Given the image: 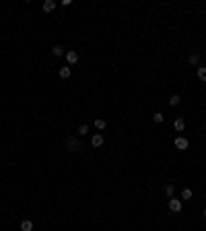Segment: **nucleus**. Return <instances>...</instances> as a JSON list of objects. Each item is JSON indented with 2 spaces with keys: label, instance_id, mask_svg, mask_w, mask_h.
<instances>
[{
  "label": "nucleus",
  "instance_id": "obj_1",
  "mask_svg": "<svg viewBox=\"0 0 206 231\" xmlns=\"http://www.w3.org/2000/svg\"><path fill=\"white\" fill-rule=\"evenodd\" d=\"M66 147L70 149V151H79L80 147H83V144H80V140L79 138H74V136H70L68 140H66Z\"/></svg>",
  "mask_w": 206,
  "mask_h": 231
},
{
  "label": "nucleus",
  "instance_id": "obj_2",
  "mask_svg": "<svg viewBox=\"0 0 206 231\" xmlns=\"http://www.w3.org/2000/svg\"><path fill=\"white\" fill-rule=\"evenodd\" d=\"M64 56H66V62H68V66H72V64L79 62V54H76L74 50H68V52H66Z\"/></svg>",
  "mask_w": 206,
  "mask_h": 231
},
{
  "label": "nucleus",
  "instance_id": "obj_3",
  "mask_svg": "<svg viewBox=\"0 0 206 231\" xmlns=\"http://www.w3.org/2000/svg\"><path fill=\"white\" fill-rule=\"evenodd\" d=\"M188 147H190V143H188L186 136H177V138H175V149H179V151H186Z\"/></svg>",
  "mask_w": 206,
  "mask_h": 231
},
{
  "label": "nucleus",
  "instance_id": "obj_4",
  "mask_svg": "<svg viewBox=\"0 0 206 231\" xmlns=\"http://www.w3.org/2000/svg\"><path fill=\"white\" fill-rule=\"evenodd\" d=\"M169 211H171V213H179V211H182V200L169 198Z\"/></svg>",
  "mask_w": 206,
  "mask_h": 231
},
{
  "label": "nucleus",
  "instance_id": "obj_5",
  "mask_svg": "<svg viewBox=\"0 0 206 231\" xmlns=\"http://www.w3.org/2000/svg\"><path fill=\"white\" fill-rule=\"evenodd\" d=\"M91 144H93V147H103V134H93Z\"/></svg>",
  "mask_w": 206,
  "mask_h": 231
},
{
  "label": "nucleus",
  "instance_id": "obj_6",
  "mask_svg": "<svg viewBox=\"0 0 206 231\" xmlns=\"http://www.w3.org/2000/svg\"><path fill=\"white\" fill-rule=\"evenodd\" d=\"M173 128H175L177 132H183V128H186V122H183L182 118H177L175 122H173Z\"/></svg>",
  "mask_w": 206,
  "mask_h": 231
},
{
  "label": "nucleus",
  "instance_id": "obj_7",
  "mask_svg": "<svg viewBox=\"0 0 206 231\" xmlns=\"http://www.w3.org/2000/svg\"><path fill=\"white\" fill-rule=\"evenodd\" d=\"M196 74H198V79H200L202 83H206V66H198Z\"/></svg>",
  "mask_w": 206,
  "mask_h": 231
},
{
  "label": "nucleus",
  "instance_id": "obj_8",
  "mask_svg": "<svg viewBox=\"0 0 206 231\" xmlns=\"http://www.w3.org/2000/svg\"><path fill=\"white\" fill-rule=\"evenodd\" d=\"M54 8H56V2H54V0H45V2H44V10H45V13H52Z\"/></svg>",
  "mask_w": 206,
  "mask_h": 231
},
{
  "label": "nucleus",
  "instance_id": "obj_9",
  "mask_svg": "<svg viewBox=\"0 0 206 231\" xmlns=\"http://www.w3.org/2000/svg\"><path fill=\"white\" fill-rule=\"evenodd\" d=\"M21 231H33V223H31V221H23V223H21Z\"/></svg>",
  "mask_w": 206,
  "mask_h": 231
},
{
  "label": "nucleus",
  "instance_id": "obj_10",
  "mask_svg": "<svg viewBox=\"0 0 206 231\" xmlns=\"http://www.w3.org/2000/svg\"><path fill=\"white\" fill-rule=\"evenodd\" d=\"M60 76H62V79H68L70 76V66H62V68H60Z\"/></svg>",
  "mask_w": 206,
  "mask_h": 231
},
{
  "label": "nucleus",
  "instance_id": "obj_11",
  "mask_svg": "<svg viewBox=\"0 0 206 231\" xmlns=\"http://www.w3.org/2000/svg\"><path fill=\"white\" fill-rule=\"evenodd\" d=\"M179 101H182V97H179V95H171V97H169V105H173V108H175V105H179Z\"/></svg>",
  "mask_w": 206,
  "mask_h": 231
},
{
  "label": "nucleus",
  "instance_id": "obj_12",
  "mask_svg": "<svg viewBox=\"0 0 206 231\" xmlns=\"http://www.w3.org/2000/svg\"><path fill=\"white\" fill-rule=\"evenodd\" d=\"M52 54H54L56 58H60V56L64 54V48H62V45H54V50H52Z\"/></svg>",
  "mask_w": 206,
  "mask_h": 231
},
{
  "label": "nucleus",
  "instance_id": "obj_13",
  "mask_svg": "<svg viewBox=\"0 0 206 231\" xmlns=\"http://www.w3.org/2000/svg\"><path fill=\"white\" fill-rule=\"evenodd\" d=\"M188 62H190L192 66H196V64L200 62V56H198V54H190V58H188Z\"/></svg>",
  "mask_w": 206,
  "mask_h": 231
},
{
  "label": "nucleus",
  "instance_id": "obj_14",
  "mask_svg": "<svg viewBox=\"0 0 206 231\" xmlns=\"http://www.w3.org/2000/svg\"><path fill=\"white\" fill-rule=\"evenodd\" d=\"M95 126H97L99 130H105V126H107V122H105V120H101V118H97V120H95Z\"/></svg>",
  "mask_w": 206,
  "mask_h": 231
},
{
  "label": "nucleus",
  "instance_id": "obj_15",
  "mask_svg": "<svg viewBox=\"0 0 206 231\" xmlns=\"http://www.w3.org/2000/svg\"><path fill=\"white\" fill-rule=\"evenodd\" d=\"M182 198H186V200H192V190H190V188H183V190H182Z\"/></svg>",
  "mask_w": 206,
  "mask_h": 231
},
{
  "label": "nucleus",
  "instance_id": "obj_16",
  "mask_svg": "<svg viewBox=\"0 0 206 231\" xmlns=\"http://www.w3.org/2000/svg\"><path fill=\"white\" fill-rule=\"evenodd\" d=\"M87 132H89V126H87V124H80V126H79V134H80V136H85Z\"/></svg>",
  "mask_w": 206,
  "mask_h": 231
},
{
  "label": "nucleus",
  "instance_id": "obj_17",
  "mask_svg": "<svg viewBox=\"0 0 206 231\" xmlns=\"http://www.w3.org/2000/svg\"><path fill=\"white\" fill-rule=\"evenodd\" d=\"M173 192H175V188H173L171 184H169V186L165 188V194H167V196H169V198H171V196H173Z\"/></svg>",
  "mask_w": 206,
  "mask_h": 231
},
{
  "label": "nucleus",
  "instance_id": "obj_18",
  "mask_svg": "<svg viewBox=\"0 0 206 231\" xmlns=\"http://www.w3.org/2000/svg\"><path fill=\"white\" fill-rule=\"evenodd\" d=\"M152 122L161 124V122H163V113H155V116H152Z\"/></svg>",
  "mask_w": 206,
  "mask_h": 231
},
{
  "label": "nucleus",
  "instance_id": "obj_19",
  "mask_svg": "<svg viewBox=\"0 0 206 231\" xmlns=\"http://www.w3.org/2000/svg\"><path fill=\"white\" fill-rule=\"evenodd\" d=\"M202 215H204V219H206V208H204V213H202Z\"/></svg>",
  "mask_w": 206,
  "mask_h": 231
}]
</instances>
